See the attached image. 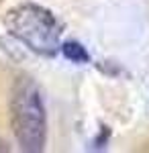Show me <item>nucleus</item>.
I'll return each instance as SVG.
<instances>
[{
  "mask_svg": "<svg viewBox=\"0 0 149 153\" xmlns=\"http://www.w3.org/2000/svg\"><path fill=\"white\" fill-rule=\"evenodd\" d=\"M10 123L16 141L29 153H39L45 147L47 123L39 88L31 80H21L10 98Z\"/></svg>",
  "mask_w": 149,
  "mask_h": 153,
  "instance_id": "obj_1",
  "label": "nucleus"
},
{
  "mask_svg": "<svg viewBox=\"0 0 149 153\" xmlns=\"http://www.w3.org/2000/svg\"><path fill=\"white\" fill-rule=\"evenodd\" d=\"M6 29L39 55H55L59 49L61 25L49 10L37 4H21L6 14Z\"/></svg>",
  "mask_w": 149,
  "mask_h": 153,
  "instance_id": "obj_2",
  "label": "nucleus"
},
{
  "mask_svg": "<svg viewBox=\"0 0 149 153\" xmlns=\"http://www.w3.org/2000/svg\"><path fill=\"white\" fill-rule=\"evenodd\" d=\"M59 47H61V53H63L69 61H74V63H84V61L90 59L88 51L82 47L80 43H76V41H68V43H63V45H59Z\"/></svg>",
  "mask_w": 149,
  "mask_h": 153,
  "instance_id": "obj_3",
  "label": "nucleus"
},
{
  "mask_svg": "<svg viewBox=\"0 0 149 153\" xmlns=\"http://www.w3.org/2000/svg\"><path fill=\"white\" fill-rule=\"evenodd\" d=\"M0 151H8V147H6V143L0 141Z\"/></svg>",
  "mask_w": 149,
  "mask_h": 153,
  "instance_id": "obj_4",
  "label": "nucleus"
}]
</instances>
